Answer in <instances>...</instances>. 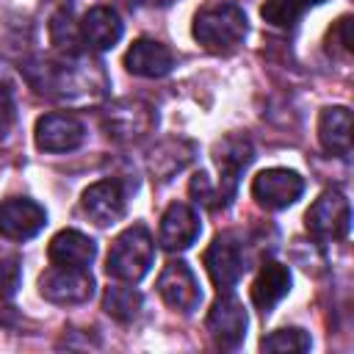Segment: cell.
<instances>
[{
  "label": "cell",
  "instance_id": "6da1fadb",
  "mask_svg": "<svg viewBox=\"0 0 354 354\" xmlns=\"http://www.w3.org/2000/svg\"><path fill=\"white\" fill-rule=\"evenodd\" d=\"M194 39L210 53H232L243 44L249 25L246 14L232 3H210L194 17Z\"/></svg>",
  "mask_w": 354,
  "mask_h": 354
},
{
  "label": "cell",
  "instance_id": "7a4b0ae2",
  "mask_svg": "<svg viewBox=\"0 0 354 354\" xmlns=\"http://www.w3.org/2000/svg\"><path fill=\"white\" fill-rule=\"evenodd\" d=\"M152 257H155V243H152L149 230L144 224H133L124 232H119L116 241L111 243L105 271L113 279L133 285V282L147 277V271L152 266Z\"/></svg>",
  "mask_w": 354,
  "mask_h": 354
},
{
  "label": "cell",
  "instance_id": "3957f363",
  "mask_svg": "<svg viewBox=\"0 0 354 354\" xmlns=\"http://www.w3.org/2000/svg\"><path fill=\"white\" fill-rule=\"evenodd\" d=\"M304 227L318 241H340L351 227V205L340 191H324L304 213Z\"/></svg>",
  "mask_w": 354,
  "mask_h": 354
},
{
  "label": "cell",
  "instance_id": "277c9868",
  "mask_svg": "<svg viewBox=\"0 0 354 354\" xmlns=\"http://www.w3.org/2000/svg\"><path fill=\"white\" fill-rule=\"evenodd\" d=\"M39 293L53 304H83L94 293V279L88 268H69V266H50L39 279Z\"/></svg>",
  "mask_w": 354,
  "mask_h": 354
},
{
  "label": "cell",
  "instance_id": "5b68a950",
  "mask_svg": "<svg viewBox=\"0 0 354 354\" xmlns=\"http://www.w3.org/2000/svg\"><path fill=\"white\" fill-rule=\"evenodd\" d=\"M304 194V177L293 169H266L252 180V196L266 210H282L290 207Z\"/></svg>",
  "mask_w": 354,
  "mask_h": 354
},
{
  "label": "cell",
  "instance_id": "8992f818",
  "mask_svg": "<svg viewBox=\"0 0 354 354\" xmlns=\"http://www.w3.org/2000/svg\"><path fill=\"white\" fill-rule=\"evenodd\" d=\"M254 149L252 141L246 136H227L216 144V166L221 171V183H218V205L227 207L235 188H238V177L243 174V169L252 163Z\"/></svg>",
  "mask_w": 354,
  "mask_h": 354
},
{
  "label": "cell",
  "instance_id": "52a82bcc",
  "mask_svg": "<svg viewBox=\"0 0 354 354\" xmlns=\"http://www.w3.org/2000/svg\"><path fill=\"white\" fill-rule=\"evenodd\" d=\"M246 324H249L246 310L230 290L224 296H218L207 313V332H210L213 343L221 348H238L246 335Z\"/></svg>",
  "mask_w": 354,
  "mask_h": 354
},
{
  "label": "cell",
  "instance_id": "ba28073f",
  "mask_svg": "<svg viewBox=\"0 0 354 354\" xmlns=\"http://www.w3.org/2000/svg\"><path fill=\"white\" fill-rule=\"evenodd\" d=\"M33 138L41 152H72L86 141V127L75 113H44Z\"/></svg>",
  "mask_w": 354,
  "mask_h": 354
},
{
  "label": "cell",
  "instance_id": "9c48e42d",
  "mask_svg": "<svg viewBox=\"0 0 354 354\" xmlns=\"http://www.w3.org/2000/svg\"><path fill=\"white\" fill-rule=\"evenodd\" d=\"M158 293L171 310H180V313H194L202 301L199 282H196L194 271L188 268V263H183V260H174L160 271Z\"/></svg>",
  "mask_w": 354,
  "mask_h": 354
},
{
  "label": "cell",
  "instance_id": "30bf717a",
  "mask_svg": "<svg viewBox=\"0 0 354 354\" xmlns=\"http://www.w3.org/2000/svg\"><path fill=\"white\" fill-rule=\"evenodd\" d=\"M155 127V111L141 100H122L105 111V130L116 141H136Z\"/></svg>",
  "mask_w": 354,
  "mask_h": 354
},
{
  "label": "cell",
  "instance_id": "8fae6325",
  "mask_svg": "<svg viewBox=\"0 0 354 354\" xmlns=\"http://www.w3.org/2000/svg\"><path fill=\"white\" fill-rule=\"evenodd\" d=\"M47 224V213L33 199H6L0 202V235L8 241H28Z\"/></svg>",
  "mask_w": 354,
  "mask_h": 354
},
{
  "label": "cell",
  "instance_id": "7c38bea8",
  "mask_svg": "<svg viewBox=\"0 0 354 354\" xmlns=\"http://www.w3.org/2000/svg\"><path fill=\"white\" fill-rule=\"evenodd\" d=\"M205 268H207V277L213 279V285L227 293L232 290V285L241 279L243 274V254H241V246L230 238V235H218L213 238V243L205 249Z\"/></svg>",
  "mask_w": 354,
  "mask_h": 354
},
{
  "label": "cell",
  "instance_id": "4fadbf2b",
  "mask_svg": "<svg viewBox=\"0 0 354 354\" xmlns=\"http://www.w3.org/2000/svg\"><path fill=\"white\" fill-rule=\"evenodd\" d=\"M199 232H202V224H199L196 210L191 205H185V202H174L160 216L158 241H160L163 249L180 252V249H188L199 238Z\"/></svg>",
  "mask_w": 354,
  "mask_h": 354
},
{
  "label": "cell",
  "instance_id": "5bb4252c",
  "mask_svg": "<svg viewBox=\"0 0 354 354\" xmlns=\"http://www.w3.org/2000/svg\"><path fill=\"white\" fill-rule=\"evenodd\" d=\"M80 205L94 224L108 227L124 216V191L116 180H97L83 191Z\"/></svg>",
  "mask_w": 354,
  "mask_h": 354
},
{
  "label": "cell",
  "instance_id": "9a60e30c",
  "mask_svg": "<svg viewBox=\"0 0 354 354\" xmlns=\"http://www.w3.org/2000/svg\"><path fill=\"white\" fill-rule=\"evenodd\" d=\"M124 66L130 75L138 77H163L174 66V55L166 44L155 39H136L124 53Z\"/></svg>",
  "mask_w": 354,
  "mask_h": 354
},
{
  "label": "cell",
  "instance_id": "2e32d148",
  "mask_svg": "<svg viewBox=\"0 0 354 354\" xmlns=\"http://www.w3.org/2000/svg\"><path fill=\"white\" fill-rule=\"evenodd\" d=\"M122 33V19L108 6H94L80 19V39L94 50H111L113 44H119Z\"/></svg>",
  "mask_w": 354,
  "mask_h": 354
},
{
  "label": "cell",
  "instance_id": "e0dca14e",
  "mask_svg": "<svg viewBox=\"0 0 354 354\" xmlns=\"http://www.w3.org/2000/svg\"><path fill=\"white\" fill-rule=\"evenodd\" d=\"M47 257L53 266H69V268H88L91 260L97 257V243L77 232V230H61L50 246H47Z\"/></svg>",
  "mask_w": 354,
  "mask_h": 354
},
{
  "label": "cell",
  "instance_id": "ac0fdd59",
  "mask_svg": "<svg viewBox=\"0 0 354 354\" xmlns=\"http://www.w3.org/2000/svg\"><path fill=\"white\" fill-rule=\"evenodd\" d=\"M288 290H290V268L277 260H268L263 263V268L252 282V301L260 313H268L288 296Z\"/></svg>",
  "mask_w": 354,
  "mask_h": 354
},
{
  "label": "cell",
  "instance_id": "d6986e66",
  "mask_svg": "<svg viewBox=\"0 0 354 354\" xmlns=\"http://www.w3.org/2000/svg\"><path fill=\"white\" fill-rule=\"evenodd\" d=\"M318 141L332 155L351 152V111L346 105L324 108L318 116Z\"/></svg>",
  "mask_w": 354,
  "mask_h": 354
},
{
  "label": "cell",
  "instance_id": "ffe728a7",
  "mask_svg": "<svg viewBox=\"0 0 354 354\" xmlns=\"http://www.w3.org/2000/svg\"><path fill=\"white\" fill-rule=\"evenodd\" d=\"M141 301H144L141 293L133 290V288H127V285H111L102 293V310L113 321H119V324L133 321L138 315V310H141Z\"/></svg>",
  "mask_w": 354,
  "mask_h": 354
},
{
  "label": "cell",
  "instance_id": "44dd1931",
  "mask_svg": "<svg viewBox=\"0 0 354 354\" xmlns=\"http://www.w3.org/2000/svg\"><path fill=\"white\" fill-rule=\"evenodd\" d=\"M260 348L274 354H301V351H310V335L299 326L277 329L260 340Z\"/></svg>",
  "mask_w": 354,
  "mask_h": 354
},
{
  "label": "cell",
  "instance_id": "7402d4cb",
  "mask_svg": "<svg viewBox=\"0 0 354 354\" xmlns=\"http://www.w3.org/2000/svg\"><path fill=\"white\" fill-rule=\"evenodd\" d=\"M260 17L274 28H293L301 17V0H266Z\"/></svg>",
  "mask_w": 354,
  "mask_h": 354
},
{
  "label": "cell",
  "instance_id": "603a6c76",
  "mask_svg": "<svg viewBox=\"0 0 354 354\" xmlns=\"http://www.w3.org/2000/svg\"><path fill=\"white\" fill-rule=\"evenodd\" d=\"M19 279H22L19 257L8 249H0V299H11L19 288Z\"/></svg>",
  "mask_w": 354,
  "mask_h": 354
},
{
  "label": "cell",
  "instance_id": "cb8c5ba5",
  "mask_svg": "<svg viewBox=\"0 0 354 354\" xmlns=\"http://www.w3.org/2000/svg\"><path fill=\"white\" fill-rule=\"evenodd\" d=\"M17 122V108H14V97L6 86H0V141L8 138V133L14 130Z\"/></svg>",
  "mask_w": 354,
  "mask_h": 354
},
{
  "label": "cell",
  "instance_id": "d4e9b609",
  "mask_svg": "<svg viewBox=\"0 0 354 354\" xmlns=\"http://www.w3.org/2000/svg\"><path fill=\"white\" fill-rule=\"evenodd\" d=\"M304 3H324V0H304Z\"/></svg>",
  "mask_w": 354,
  "mask_h": 354
},
{
  "label": "cell",
  "instance_id": "484cf974",
  "mask_svg": "<svg viewBox=\"0 0 354 354\" xmlns=\"http://www.w3.org/2000/svg\"><path fill=\"white\" fill-rule=\"evenodd\" d=\"M158 3H171V0H158Z\"/></svg>",
  "mask_w": 354,
  "mask_h": 354
}]
</instances>
